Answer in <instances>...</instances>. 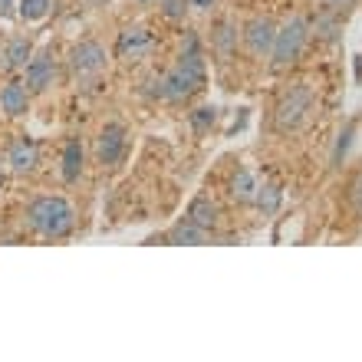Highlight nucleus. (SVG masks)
Listing matches in <instances>:
<instances>
[{"mask_svg":"<svg viewBox=\"0 0 362 362\" xmlns=\"http://www.w3.org/2000/svg\"><path fill=\"white\" fill-rule=\"evenodd\" d=\"M214 119H218V109H214V105H201V109H194V112H191V129H194V132H208L211 125H214Z\"/></svg>","mask_w":362,"mask_h":362,"instance_id":"nucleus-23","label":"nucleus"},{"mask_svg":"<svg viewBox=\"0 0 362 362\" xmlns=\"http://www.w3.org/2000/svg\"><path fill=\"white\" fill-rule=\"evenodd\" d=\"M139 4H152V0H139Z\"/></svg>","mask_w":362,"mask_h":362,"instance_id":"nucleus-28","label":"nucleus"},{"mask_svg":"<svg viewBox=\"0 0 362 362\" xmlns=\"http://www.w3.org/2000/svg\"><path fill=\"white\" fill-rule=\"evenodd\" d=\"M211 43H214V49H218L221 57L228 59L230 53H234V47H238V27H234L230 20H221V23H214Z\"/></svg>","mask_w":362,"mask_h":362,"instance_id":"nucleus-17","label":"nucleus"},{"mask_svg":"<svg viewBox=\"0 0 362 362\" xmlns=\"http://www.w3.org/2000/svg\"><path fill=\"white\" fill-rule=\"evenodd\" d=\"M7 165L13 175H33L40 165V148L33 139H27V135H20V139H13L7 148Z\"/></svg>","mask_w":362,"mask_h":362,"instance_id":"nucleus-9","label":"nucleus"},{"mask_svg":"<svg viewBox=\"0 0 362 362\" xmlns=\"http://www.w3.org/2000/svg\"><path fill=\"white\" fill-rule=\"evenodd\" d=\"M353 139H356V125L349 122L343 132L336 135V148H333V158H329V165H333V168H343L346 155H349V148H353Z\"/></svg>","mask_w":362,"mask_h":362,"instance_id":"nucleus-21","label":"nucleus"},{"mask_svg":"<svg viewBox=\"0 0 362 362\" xmlns=\"http://www.w3.org/2000/svg\"><path fill=\"white\" fill-rule=\"evenodd\" d=\"M10 7H13V0H0V17H7Z\"/></svg>","mask_w":362,"mask_h":362,"instance_id":"nucleus-27","label":"nucleus"},{"mask_svg":"<svg viewBox=\"0 0 362 362\" xmlns=\"http://www.w3.org/2000/svg\"><path fill=\"white\" fill-rule=\"evenodd\" d=\"M204 59L201 57H188V53H181V59L175 63L168 73L162 76V99L165 103H188L194 93L204 89Z\"/></svg>","mask_w":362,"mask_h":362,"instance_id":"nucleus-2","label":"nucleus"},{"mask_svg":"<svg viewBox=\"0 0 362 362\" xmlns=\"http://www.w3.org/2000/svg\"><path fill=\"white\" fill-rule=\"evenodd\" d=\"M188 4H191V0H162V13L168 20H185V13H188Z\"/></svg>","mask_w":362,"mask_h":362,"instance_id":"nucleus-24","label":"nucleus"},{"mask_svg":"<svg viewBox=\"0 0 362 362\" xmlns=\"http://www.w3.org/2000/svg\"><path fill=\"white\" fill-rule=\"evenodd\" d=\"M254 204H257L260 214H276L280 204H284V191L276 188V185H257V194H254Z\"/></svg>","mask_w":362,"mask_h":362,"instance_id":"nucleus-18","label":"nucleus"},{"mask_svg":"<svg viewBox=\"0 0 362 362\" xmlns=\"http://www.w3.org/2000/svg\"><path fill=\"white\" fill-rule=\"evenodd\" d=\"M0 112H7L10 119L30 112V89L20 79H10L7 86H0Z\"/></svg>","mask_w":362,"mask_h":362,"instance_id":"nucleus-11","label":"nucleus"},{"mask_svg":"<svg viewBox=\"0 0 362 362\" xmlns=\"http://www.w3.org/2000/svg\"><path fill=\"white\" fill-rule=\"evenodd\" d=\"M339 33H343V20L336 17V7L323 10V17L316 20V37H323L326 43H336Z\"/></svg>","mask_w":362,"mask_h":362,"instance_id":"nucleus-19","label":"nucleus"},{"mask_svg":"<svg viewBox=\"0 0 362 362\" xmlns=\"http://www.w3.org/2000/svg\"><path fill=\"white\" fill-rule=\"evenodd\" d=\"M129 145V129L122 122H105L99 139H95V158L99 165H119Z\"/></svg>","mask_w":362,"mask_h":362,"instance_id":"nucleus-7","label":"nucleus"},{"mask_svg":"<svg viewBox=\"0 0 362 362\" xmlns=\"http://www.w3.org/2000/svg\"><path fill=\"white\" fill-rule=\"evenodd\" d=\"M27 228L37 238L63 240L76 228V211L59 194H40V198H33L27 204Z\"/></svg>","mask_w":362,"mask_h":362,"instance_id":"nucleus-1","label":"nucleus"},{"mask_svg":"<svg viewBox=\"0 0 362 362\" xmlns=\"http://www.w3.org/2000/svg\"><path fill=\"white\" fill-rule=\"evenodd\" d=\"M155 37L145 27H125L115 40V53L122 59H142L145 53H152Z\"/></svg>","mask_w":362,"mask_h":362,"instance_id":"nucleus-10","label":"nucleus"},{"mask_svg":"<svg viewBox=\"0 0 362 362\" xmlns=\"http://www.w3.org/2000/svg\"><path fill=\"white\" fill-rule=\"evenodd\" d=\"M49 10H53V0H20L17 4V13L23 23H37V20L49 17Z\"/></svg>","mask_w":362,"mask_h":362,"instance_id":"nucleus-20","label":"nucleus"},{"mask_svg":"<svg viewBox=\"0 0 362 362\" xmlns=\"http://www.w3.org/2000/svg\"><path fill=\"white\" fill-rule=\"evenodd\" d=\"M208 234L211 230L198 228L194 221H178L172 230H168V244H188V247H198V244H208Z\"/></svg>","mask_w":362,"mask_h":362,"instance_id":"nucleus-14","label":"nucleus"},{"mask_svg":"<svg viewBox=\"0 0 362 362\" xmlns=\"http://www.w3.org/2000/svg\"><path fill=\"white\" fill-rule=\"evenodd\" d=\"M23 69H27V83H23V86L30 89V95L47 93V89L53 86V76H57V59H53V49L43 47L40 53H33Z\"/></svg>","mask_w":362,"mask_h":362,"instance_id":"nucleus-8","label":"nucleus"},{"mask_svg":"<svg viewBox=\"0 0 362 362\" xmlns=\"http://www.w3.org/2000/svg\"><path fill=\"white\" fill-rule=\"evenodd\" d=\"M105 66H109V53H105V47L95 43V40H83V43H76L73 53H69V69H73L76 79L103 76Z\"/></svg>","mask_w":362,"mask_h":362,"instance_id":"nucleus-5","label":"nucleus"},{"mask_svg":"<svg viewBox=\"0 0 362 362\" xmlns=\"http://www.w3.org/2000/svg\"><path fill=\"white\" fill-rule=\"evenodd\" d=\"M30 57H33V43H30V37H13L7 43V47L0 49V69H23L30 63Z\"/></svg>","mask_w":362,"mask_h":362,"instance_id":"nucleus-12","label":"nucleus"},{"mask_svg":"<svg viewBox=\"0 0 362 362\" xmlns=\"http://www.w3.org/2000/svg\"><path fill=\"white\" fill-rule=\"evenodd\" d=\"M254 194H257V178L250 175V168H238L230 178V198L238 204H254Z\"/></svg>","mask_w":362,"mask_h":362,"instance_id":"nucleus-16","label":"nucleus"},{"mask_svg":"<svg viewBox=\"0 0 362 362\" xmlns=\"http://www.w3.org/2000/svg\"><path fill=\"white\" fill-rule=\"evenodd\" d=\"M313 112V89L306 86V83H296L290 86L284 95H280V103L274 109V132L276 135H293L300 132L306 125Z\"/></svg>","mask_w":362,"mask_h":362,"instance_id":"nucleus-3","label":"nucleus"},{"mask_svg":"<svg viewBox=\"0 0 362 362\" xmlns=\"http://www.w3.org/2000/svg\"><path fill=\"white\" fill-rule=\"evenodd\" d=\"M346 204H349V211L362 221V168H356L349 185H346Z\"/></svg>","mask_w":362,"mask_h":362,"instance_id":"nucleus-22","label":"nucleus"},{"mask_svg":"<svg viewBox=\"0 0 362 362\" xmlns=\"http://www.w3.org/2000/svg\"><path fill=\"white\" fill-rule=\"evenodd\" d=\"M218 4V0H191V7H198V10H211Z\"/></svg>","mask_w":362,"mask_h":362,"instance_id":"nucleus-25","label":"nucleus"},{"mask_svg":"<svg viewBox=\"0 0 362 362\" xmlns=\"http://www.w3.org/2000/svg\"><path fill=\"white\" fill-rule=\"evenodd\" d=\"M188 221H194V224L204 228V230H214L218 228V221H221L218 201H211L208 194H198V198L188 204Z\"/></svg>","mask_w":362,"mask_h":362,"instance_id":"nucleus-13","label":"nucleus"},{"mask_svg":"<svg viewBox=\"0 0 362 362\" xmlns=\"http://www.w3.org/2000/svg\"><path fill=\"white\" fill-rule=\"evenodd\" d=\"M83 158H86V152H83V142L79 139H69L66 148H63V181H79V175H83Z\"/></svg>","mask_w":362,"mask_h":362,"instance_id":"nucleus-15","label":"nucleus"},{"mask_svg":"<svg viewBox=\"0 0 362 362\" xmlns=\"http://www.w3.org/2000/svg\"><path fill=\"white\" fill-rule=\"evenodd\" d=\"M274 37H276V23L270 17H250L240 30V40H244V49H247L254 59H267L270 49H274Z\"/></svg>","mask_w":362,"mask_h":362,"instance_id":"nucleus-6","label":"nucleus"},{"mask_svg":"<svg viewBox=\"0 0 362 362\" xmlns=\"http://www.w3.org/2000/svg\"><path fill=\"white\" fill-rule=\"evenodd\" d=\"M306 40H310V23H306V17L293 13V17L286 20L284 27H276L274 49H270V57H267V59H270V66H274V69L293 66L296 59L303 57Z\"/></svg>","mask_w":362,"mask_h":362,"instance_id":"nucleus-4","label":"nucleus"},{"mask_svg":"<svg viewBox=\"0 0 362 362\" xmlns=\"http://www.w3.org/2000/svg\"><path fill=\"white\" fill-rule=\"evenodd\" d=\"M356 0H333V4H329V7H336V10H346V7H353Z\"/></svg>","mask_w":362,"mask_h":362,"instance_id":"nucleus-26","label":"nucleus"}]
</instances>
